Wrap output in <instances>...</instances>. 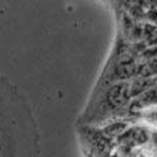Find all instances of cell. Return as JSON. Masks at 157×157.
<instances>
[{
    "label": "cell",
    "instance_id": "obj_1",
    "mask_svg": "<svg viewBox=\"0 0 157 157\" xmlns=\"http://www.w3.org/2000/svg\"><path fill=\"white\" fill-rule=\"evenodd\" d=\"M130 97V86L127 83L122 82L115 85L108 93V102L112 107H119V105L124 104Z\"/></svg>",
    "mask_w": 157,
    "mask_h": 157
},
{
    "label": "cell",
    "instance_id": "obj_2",
    "mask_svg": "<svg viewBox=\"0 0 157 157\" xmlns=\"http://www.w3.org/2000/svg\"><path fill=\"white\" fill-rule=\"evenodd\" d=\"M137 71V67H135L134 62L132 60H127V62H122L119 66H117V77L122 78V79H126V78H130L131 75L135 74Z\"/></svg>",
    "mask_w": 157,
    "mask_h": 157
},
{
    "label": "cell",
    "instance_id": "obj_3",
    "mask_svg": "<svg viewBox=\"0 0 157 157\" xmlns=\"http://www.w3.org/2000/svg\"><path fill=\"white\" fill-rule=\"evenodd\" d=\"M147 89H150V81L147 78H141V79H137L131 83V86H130V96L141 94V93H144Z\"/></svg>",
    "mask_w": 157,
    "mask_h": 157
},
{
    "label": "cell",
    "instance_id": "obj_4",
    "mask_svg": "<svg viewBox=\"0 0 157 157\" xmlns=\"http://www.w3.org/2000/svg\"><path fill=\"white\" fill-rule=\"evenodd\" d=\"M126 130H127L126 123H113V124H109L108 127L104 128V134L108 137H116V135L123 134Z\"/></svg>",
    "mask_w": 157,
    "mask_h": 157
},
{
    "label": "cell",
    "instance_id": "obj_5",
    "mask_svg": "<svg viewBox=\"0 0 157 157\" xmlns=\"http://www.w3.org/2000/svg\"><path fill=\"white\" fill-rule=\"evenodd\" d=\"M141 104L142 105H153L156 102V89L152 87V89L145 90L144 93H141V98H140Z\"/></svg>",
    "mask_w": 157,
    "mask_h": 157
},
{
    "label": "cell",
    "instance_id": "obj_6",
    "mask_svg": "<svg viewBox=\"0 0 157 157\" xmlns=\"http://www.w3.org/2000/svg\"><path fill=\"white\" fill-rule=\"evenodd\" d=\"M112 157H117V156H112Z\"/></svg>",
    "mask_w": 157,
    "mask_h": 157
}]
</instances>
